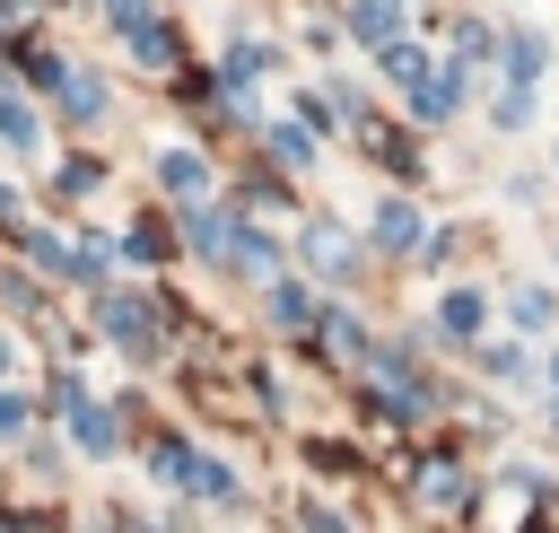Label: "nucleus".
<instances>
[{
	"label": "nucleus",
	"instance_id": "obj_1",
	"mask_svg": "<svg viewBox=\"0 0 559 533\" xmlns=\"http://www.w3.org/2000/svg\"><path fill=\"white\" fill-rule=\"evenodd\" d=\"M236 227H245L236 210H210V201H192V210H183V245H192L201 262H227V253H236Z\"/></svg>",
	"mask_w": 559,
	"mask_h": 533
},
{
	"label": "nucleus",
	"instance_id": "obj_2",
	"mask_svg": "<svg viewBox=\"0 0 559 533\" xmlns=\"http://www.w3.org/2000/svg\"><path fill=\"white\" fill-rule=\"evenodd\" d=\"M105 332H114L131 358H148V350H157V315H148V306H131V297H105Z\"/></svg>",
	"mask_w": 559,
	"mask_h": 533
},
{
	"label": "nucleus",
	"instance_id": "obj_3",
	"mask_svg": "<svg viewBox=\"0 0 559 533\" xmlns=\"http://www.w3.org/2000/svg\"><path fill=\"white\" fill-rule=\"evenodd\" d=\"M306 253H314V271H332V280H341V271H358V245H349L332 218H314V227H306Z\"/></svg>",
	"mask_w": 559,
	"mask_h": 533
},
{
	"label": "nucleus",
	"instance_id": "obj_4",
	"mask_svg": "<svg viewBox=\"0 0 559 533\" xmlns=\"http://www.w3.org/2000/svg\"><path fill=\"white\" fill-rule=\"evenodd\" d=\"M349 35H358V44H376V52H384V44H393V35H402V9H393V0H349Z\"/></svg>",
	"mask_w": 559,
	"mask_h": 533
},
{
	"label": "nucleus",
	"instance_id": "obj_5",
	"mask_svg": "<svg viewBox=\"0 0 559 533\" xmlns=\"http://www.w3.org/2000/svg\"><path fill=\"white\" fill-rule=\"evenodd\" d=\"M419 227H428V218H419L411 201H384V210H376V245H384V253H411Z\"/></svg>",
	"mask_w": 559,
	"mask_h": 533
},
{
	"label": "nucleus",
	"instance_id": "obj_6",
	"mask_svg": "<svg viewBox=\"0 0 559 533\" xmlns=\"http://www.w3.org/2000/svg\"><path fill=\"white\" fill-rule=\"evenodd\" d=\"M542 61H550V44L524 26V35H507V87H533L542 79Z\"/></svg>",
	"mask_w": 559,
	"mask_h": 533
},
{
	"label": "nucleus",
	"instance_id": "obj_7",
	"mask_svg": "<svg viewBox=\"0 0 559 533\" xmlns=\"http://www.w3.org/2000/svg\"><path fill=\"white\" fill-rule=\"evenodd\" d=\"M480 315H489V297H480V288H445V306H437V323H445L454 341H472V332H480Z\"/></svg>",
	"mask_w": 559,
	"mask_h": 533
},
{
	"label": "nucleus",
	"instance_id": "obj_8",
	"mask_svg": "<svg viewBox=\"0 0 559 533\" xmlns=\"http://www.w3.org/2000/svg\"><path fill=\"white\" fill-rule=\"evenodd\" d=\"M192 498H236V472L227 463H210V454H183V472H175Z\"/></svg>",
	"mask_w": 559,
	"mask_h": 533
},
{
	"label": "nucleus",
	"instance_id": "obj_9",
	"mask_svg": "<svg viewBox=\"0 0 559 533\" xmlns=\"http://www.w3.org/2000/svg\"><path fill=\"white\" fill-rule=\"evenodd\" d=\"M201 175H210V166H201L192 149H166V157H157V183H166V192H183V201L201 192Z\"/></svg>",
	"mask_w": 559,
	"mask_h": 533
},
{
	"label": "nucleus",
	"instance_id": "obj_10",
	"mask_svg": "<svg viewBox=\"0 0 559 533\" xmlns=\"http://www.w3.org/2000/svg\"><path fill=\"white\" fill-rule=\"evenodd\" d=\"M262 297H271V323H288V332H297V323H314V297H306L297 280H271Z\"/></svg>",
	"mask_w": 559,
	"mask_h": 533
},
{
	"label": "nucleus",
	"instance_id": "obj_11",
	"mask_svg": "<svg viewBox=\"0 0 559 533\" xmlns=\"http://www.w3.org/2000/svg\"><path fill=\"white\" fill-rule=\"evenodd\" d=\"M122 44H131L140 61H175V26H166V17H140V26L122 35Z\"/></svg>",
	"mask_w": 559,
	"mask_h": 533
},
{
	"label": "nucleus",
	"instance_id": "obj_12",
	"mask_svg": "<svg viewBox=\"0 0 559 533\" xmlns=\"http://www.w3.org/2000/svg\"><path fill=\"white\" fill-rule=\"evenodd\" d=\"M271 157L280 166H314V131L306 122H271Z\"/></svg>",
	"mask_w": 559,
	"mask_h": 533
},
{
	"label": "nucleus",
	"instance_id": "obj_13",
	"mask_svg": "<svg viewBox=\"0 0 559 533\" xmlns=\"http://www.w3.org/2000/svg\"><path fill=\"white\" fill-rule=\"evenodd\" d=\"M384 70H393L402 87H428V52H419V44H402V35L384 44Z\"/></svg>",
	"mask_w": 559,
	"mask_h": 533
},
{
	"label": "nucleus",
	"instance_id": "obj_14",
	"mask_svg": "<svg viewBox=\"0 0 559 533\" xmlns=\"http://www.w3.org/2000/svg\"><path fill=\"white\" fill-rule=\"evenodd\" d=\"M52 96H61V105H70V114H79V122H96V114H105V87H96V79H87V70H79V79H61V87H52Z\"/></svg>",
	"mask_w": 559,
	"mask_h": 533
},
{
	"label": "nucleus",
	"instance_id": "obj_15",
	"mask_svg": "<svg viewBox=\"0 0 559 533\" xmlns=\"http://www.w3.org/2000/svg\"><path fill=\"white\" fill-rule=\"evenodd\" d=\"M489 122H498V131H524V122H533V87H507V96L489 105Z\"/></svg>",
	"mask_w": 559,
	"mask_h": 533
},
{
	"label": "nucleus",
	"instance_id": "obj_16",
	"mask_svg": "<svg viewBox=\"0 0 559 533\" xmlns=\"http://www.w3.org/2000/svg\"><path fill=\"white\" fill-rule=\"evenodd\" d=\"M376 157H384V166H393V175H411V166H419V157H411V140H402V131H376Z\"/></svg>",
	"mask_w": 559,
	"mask_h": 533
},
{
	"label": "nucleus",
	"instance_id": "obj_17",
	"mask_svg": "<svg viewBox=\"0 0 559 533\" xmlns=\"http://www.w3.org/2000/svg\"><path fill=\"white\" fill-rule=\"evenodd\" d=\"M26 253H35V262H52V271H70V245H61V236H44V227H26Z\"/></svg>",
	"mask_w": 559,
	"mask_h": 533
},
{
	"label": "nucleus",
	"instance_id": "obj_18",
	"mask_svg": "<svg viewBox=\"0 0 559 533\" xmlns=\"http://www.w3.org/2000/svg\"><path fill=\"white\" fill-rule=\"evenodd\" d=\"M515 323L542 332V323H550V297H542V288H515Z\"/></svg>",
	"mask_w": 559,
	"mask_h": 533
},
{
	"label": "nucleus",
	"instance_id": "obj_19",
	"mask_svg": "<svg viewBox=\"0 0 559 533\" xmlns=\"http://www.w3.org/2000/svg\"><path fill=\"white\" fill-rule=\"evenodd\" d=\"M480 367H489L498 384H515V376H524V350H507V341H498V350H480Z\"/></svg>",
	"mask_w": 559,
	"mask_h": 533
},
{
	"label": "nucleus",
	"instance_id": "obj_20",
	"mask_svg": "<svg viewBox=\"0 0 559 533\" xmlns=\"http://www.w3.org/2000/svg\"><path fill=\"white\" fill-rule=\"evenodd\" d=\"M122 253H131V262H157V253H166V236H157V227H131V236H122Z\"/></svg>",
	"mask_w": 559,
	"mask_h": 533
},
{
	"label": "nucleus",
	"instance_id": "obj_21",
	"mask_svg": "<svg viewBox=\"0 0 559 533\" xmlns=\"http://www.w3.org/2000/svg\"><path fill=\"white\" fill-rule=\"evenodd\" d=\"M96 183H105V166H61V192H70V201H79V192H96Z\"/></svg>",
	"mask_w": 559,
	"mask_h": 533
},
{
	"label": "nucleus",
	"instance_id": "obj_22",
	"mask_svg": "<svg viewBox=\"0 0 559 533\" xmlns=\"http://www.w3.org/2000/svg\"><path fill=\"white\" fill-rule=\"evenodd\" d=\"M323 332H332V341H341V350H358V341H367V332H358V315H341V306H332V315H323Z\"/></svg>",
	"mask_w": 559,
	"mask_h": 533
},
{
	"label": "nucleus",
	"instance_id": "obj_23",
	"mask_svg": "<svg viewBox=\"0 0 559 533\" xmlns=\"http://www.w3.org/2000/svg\"><path fill=\"white\" fill-rule=\"evenodd\" d=\"M17 428H26V402H17V393H0V437H17Z\"/></svg>",
	"mask_w": 559,
	"mask_h": 533
},
{
	"label": "nucleus",
	"instance_id": "obj_24",
	"mask_svg": "<svg viewBox=\"0 0 559 533\" xmlns=\"http://www.w3.org/2000/svg\"><path fill=\"white\" fill-rule=\"evenodd\" d=\"M550 384H559V358H550Z\"/></svg>",
	"mask_w": 559,
	"mask_h": 533
}]
</instances>
